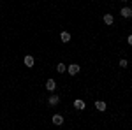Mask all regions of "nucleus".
<instances>
[{
  "label": "nucleus",
  "mask_w": 132,
  "mask_h": 130,
  "mask_svg": "<svg viewBox=\"0 0 132 130\" xmlns=\"http://www.w3.org/2000/svg\"><path fill=\"white\" fill-rule=\"evenodd\" d=\"M67 70H69L71 76H76V74L79 72V65H78V63H71V65L67 67Z\"/></svg>",
  "instance_id": "1"
},
{
  "label": "nucleus",
  "mask_w": 132,
  "mask_h": 130,
  "mask_svg": "<svg viewBox=\"0 0 132 130\" xmlns=\"http://www.w3.org/2000/svg\"><path fill=\"white\" fill-rule=\"evenodd\" d=\"M55 88H56V83H55V79H48V81H46V90L53 91Z\"/></svg>",
  "instance_id": "2"
},
{
  "label": "nucleus",
  "mask_w": 132,
  "mask_h": 130,
  "mask_svg": "<svg viewBox=\"0 0 132 130\" xmlns=\"http://www.w3.org/2000/svg\"><path fill=\"white\" fill-rule=\"evenodd\" d=\"M74 107L81 111V109H85V107H86V104H85V100H79V99H78V100H74Z\"/></svg>",
  "instance_id": "3"
},
{
  "label": "nucleus",
  "mask_w": 132,
  "mask_h": 130,
  "mask_svg": "<svg viewBox=\"0 0 132 130\" xmlns=\"http://www.w3.org/2000/svg\"><path fill=\"white\" fill-rule=\"evenodd\" d=\"M51 120H53V123H55V125H62V123H63V116H62V114H55Z\"/></svg>",
  "instance_id": "4"
},
{
  "label": "nucleus",
  "mask_w": 132,
  "mask_h": 130,
  "mask_svg": "<svg viewBox=\"0 0 132 130\" xmlns=\"http://www.w3.org/2000/svg\"><path fill=\"white\" fill-rule=\"evenodd\" d=\"M120 12H122L123 18H132V9H129V7H123Z\"/></svg>",
  "instance_id": "5"
},
{
  "label": "nucleus",
  "mask_w": 132,
  "mask_h": 130,
  "mask_svg": "<svg viewBox=\"0 0 132 130\" xmlns=\"http://www.w3.org/2000/svg\"><path fill=\"white\" fill-rule=\"evenodd\" d=\"M25 65L30 69V67H34V56H30V55H27L25 56Z\"/></svg>",
  "instance_id": "6"
},
{
  "label": "nucleus",
  "mask_w": 132,
  "mask_h": 130,
  "mask_svg": "<svg viewBox=\"0 0 132 130\" xmlns=\"http://www.w3.org/2000/svg\"><path fill=\"white\" fill-rule=\"evenodd\" d=\"M48 102H50V106H56V104L60 102V97H58V95H51Z\"/></svg>",
  "instance_id": "7"
},
{
  "label": "nucleus",
  "mask_w": 132,
  "mask_h": 130,
  "mask_svg": "<svg viewBox=\"0 0 132 130\" xmlns=\"http://www.w3.org/2000/svg\"><path fill=\"white\" fill-rule=\"evenodd\" d=\"M60 39H62V42H69V40H71V33H69V32H62Z\"/></svg>",
  "instance_id": "8"
},
{
  "label": "nucleus",
  "mask_w": 132,
  "mask_h": 130,
  "mask_svg": "<svg viewBox=\"0 0 132 130\" xmlns=\"http://www.w3.org/2000/svg\"><path fill=\"white\" fill-rule=\"evenodd\" d=\"M104 23H106V25H113V23H114L113 14H106V16H104Z\"/></svg>",
  "instance_id": "9"
},
{
  "label": "nucleus",
  "mask_w": 132,
  "mask_h": 130,
  "mask_svg": "<svg viewBox=\"0 0 132 130\" xmlns=\"http://www.w3.org/2000/svg\"><path fill=\"white\" fill-rule=\"evenodd\" d=\"M95 107H97V109L99 111H106V102H99V100H97V102H95Z\"/></svg>",
  "instance_id": "10"
},
{
  "label": "nucleus",
  "mask_w": 132,
  "mask_h": 130,
  "mask_svg": "<svg viewBox=\"0 0 132 130\" xmlns=\"http://www.w3.org/2000/svg\"><path fill=\"white\" fill-rule=\"evenodd\" d=\"M56 70H58V72H65V70H67V67H65V65H63V63H58V65H56Z\"/></svg>",
  "instance_id": "11"
},
{
  "label": "nucleus",
  "mask_w": 132,
  "mask_h": 130,
  "mask_svg": "<svg viewBox=\"0 0 132 130\" xmlns=\"http://www.w3.org/2000/svg\"><path fill=\"white\" fill-rule=\"evenodd\" d=\"M127 65H129V62H127V60H120V67L127 69Z\"/></svg>",
  "instance_id": "12"
},
{
  "label": "nucleus",
  "mask_w": 132,
  "mask_h": 130,
  "mask_svg": "<svg viewBox=\"0 0 132 130\" xmlns=\"http://www.w3.org/2000/svg\"><path fill=\"white\" fill-rule=\"evenodd\" d=\"M127 42H129V44L132 46V35H129V37H127Z\"/></svg>",
  "instance_id": "13"
},
{
  "label": "nucleus",
  "mask_w": 132,
  "mask_h": 130,
  "mask_svg": "<svg viewBox=\"0 0 132 130\" xmlns=\"http://www.w3.org/2000/svg\"><path fill=\"white\" fill-rule=\"evenodd\" d=\"M122 2H127V0H122Z\"/></svg>",
  "instance_id": "14"
}]
</instances>
